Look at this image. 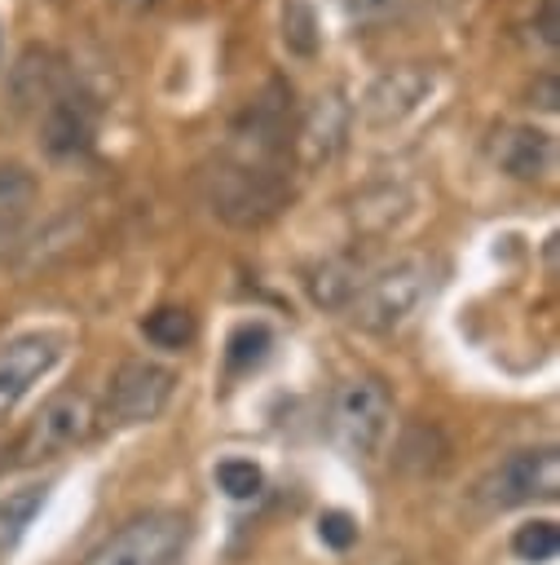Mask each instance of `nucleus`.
<instances>
[{
  "label": "nucleus",
  "mask_w": 560,
  "mask_h": 565,
  "mask_svg": "<svg viewBox=\"0 0 560 565\" xmlns=\"http://www.w3.org/2000/svg\"><path fill=\"white\" fill-rule=\"evenodd\" d=\"M97 132V106L84 88L62 84L49 102H44V124H40V141L53 159H75L93 146Z\"/></svg>",
  "instance_id": "nucleus-8"
},
{
  "label": "nucleus",
  "mask_w": 560,
  "mask_h": 565,
  "mask_svg": "<svg viewBox=\"0 0 560 565\" xmlns=\"http://www.w3.org/2000/svg\"><path fill=\"white\" fill-rule=\"evenodd\" d=\"M344 132H348V102H344L340 93H322V97L309 106V115H304L295 141H300V154H304L309 163H317V159H331V154L340 150Z\"/></svg>",
  "instance_id": "nucleus-10"
},
{
  "label": "nucleus",
  "mask_w": 560,
  "mask_h": 565,
  "mask_svg": "<svg viewBox=\"0 0 560 565\" xmlns=\"http://www.w3.org/2000/svg\"><path fill=\"white\" fill-rule=\"evenodd\" d=\"M62 340L57 335H13L0 344V424L22 406V397L57 366Z\"/></svg>",
  "instance_id": "nucleus-7"
},
{
  "label": "nucleus",
  "mask_w": 560,
  "mask_h": 565,
  "mask_svg": "<svg viewBox=\"0 0 560 565\" xmlns=\"http://www.w3.org/2000/svg\"><path fill=\"white\" fill-rule=\"evenodd\" d=\"M428 97H432V75L419 71V66H397V71L379 75V79L366 88L362 115H366L370 128H392V124H401L406 115H414Z\"/></svg>",
  "instance_id": "nucleus-9"
},
{
  "label": "nucleus",
  "mask_w": 560,
  "mask_h": 565,
  "mask_svg": "<svg viewBox=\"0 0 560 565\" xmlns=\"http://www.w3.org/2000/svg\"><path fill=\"white\" fill-rule=\"evenodd\" d=\"M428 291H432V265L419 260V256H406V260L379 269L375 278H366L357 287V296L348 300V309H353L357 327H366L375 335H388V331L406 327L419 313Z\"/></svg>",
  "instance_id": "nucleus-1"
},
{
  "label": "nucleus",
  "mask_w": 560,
  "mask_h": 565,
  "mask_svg": "<svg viewBox=\"0 0 560 565\" xmlns=\"http://www.w3.org/2000/svg\"><path fill=\"white\" fill-rule=\"evenodd\" d=\"M317 539H322L326 547L344 552V547H353V543H357V521H353L348 512L331 508V512H322V516H317Z\"/></svg>",
  "instance_id": "nucleus-20"
},
{
  "label": "nucleus",
  "mask_w": 560,
  "mask_h": 565,
  "mask_svg": "<svg viewBox=\"0 0 560 565\" xmlns=\"http://www.w3.org/2000/svg\"><path fill=\"white\" fill-rule=\"evenodd\" d=\"M176 388V375L150 358H132L115 371L110 380V397H106V411L119 419V424H150L163 415L168 397Z\"/></svg>",
  "instance_id": "nucleus-6"
},
{
  "label": "nucleus",
  "mask_w": 560,
  "mask_h": 565,
  "mask_svg": "<svg viewBox=\"0 0 560 565\" xmlns=\"http://www.w3.org/2000/svg\"><path fill=\"white\" fill-rule=\"evenodd\" d=\"M331 428L340 437V446L357 459H370L392 428V402L384 393L379 380H344L331 397Z\"/></svg>",
  "instance_id": "nucleus-4"
},
{
  "label": "nucleus",
  "mask_w": 560,
  "mask_h": 565,
  "mask_svg": "<svg viewBox=\"0 0 560 565\" xmlns=\"http://www.w3.org/2000/svg\"><path fill=\"white\" fill-rule=\"evenodd\" d=\"M141 331L159 344V349H185L190 340H194V313L190 309H181V305H163V309H154L146 322H141Z\"/></svg>",
  "instance_id": "nucleus-17"
},
{
  "label": "nucleus",
  "mask_w": 560,
  "mask_h": 565,
  "mask_svg": "<svg viewBox=\"0 0 560 565\" xmlns=\"http://www.w3.org/2000/svg\"><path fill=\"white\" fill-rule=\"evenodd\" d=\"M190 521L181 512H146L106 534L79 565H185Z\"/></svg>",
  "instance_id": "nucleus-2"
},
{
  "label": "nucleus",
  "mask_w": 560,
  "mask_h": 565,
  "mask_svg": "<svg viewBox=\"0 0 560 565\" xmlns=\"http://www.w3.org/2000/svg\"><path fill=\"white\" fill-rule=\"evenodd\" d=\"M494 154H498V163H503L511 177H520V181L547 177V172L556 168V141H551V132H542V128H507V132L498 137Z\"/></svg>",
  "instance_id": "nucleus-11"
},
{
  "label": "nucleus",
  "mask_w": 560,
  "mask_h": 565,
  "mask_svg": "<svg viewBox=\"0 0 560 565\" xmlns=\"http://www.w3.org/2000/svg\"><path fill=\"white\" fill-rule=\"evenodd\" d=\"M560 494V450L556 446H525L511 450L503 463H494L472 499L489 512H507V508H525L538 499H556Z\"/></svg>",
  "instance_id": "nucleus-3"
},
{
  "label": "nucleus",
  "mask_w": 560,
  "mask_h": 565,
  "mask_svg": "<svg viewBox=\"0 0 560 565\" xmlns=\"http://www.w3.org/2000/svg\"><path fill=\"white\" fill-rule=\"evenodd\" d=\"M31 199H35V181L22 168H0V243L18 230Z\"/></svg>",
  "instance_id": "nucleus-15"
},
{
  "label": "nucleus",
  "mask_w": 560,
  "mask_h": 565,
  "mask_svg": "<svg viewBox=\"0 0 560 565\" xmlns=\"http://www.w3.org/2000/svg\"><path fill=\"white\" fill-rule=\"evenodd\" d=\"M511 552L525 565H551L560 556V530H556V521H525L511 534Z\"/></svg>",
  "instance_id": "nucleus-16"
},
{
  "label": "nucleus",
  "mask_w": 560,
  "mask_h": 565,
  "mask_svg": "<svg viewBox=\"0 0 560 565\" xmlns=\"http://www.w3.org/2000/svg\"><path fill=\"white\" fill-rule=\"evenodd\" d=\"M44 490L49 486H22V490H9L0 499V547H13L26 534V525L44 508Z\"/></svg>",
  "instance_id": "nucleus-14"
},
{
  "label": "nucleus",
  "mask_w": 560,
  "mask_h": 565,
  "mask_svg": "<svg viewBox=\"0 0 560 565\" xmlns=\"http://www.w3.org/2000/svg\"><path fill=\"white\" fill-rule=\"evenodd\" d=\"M542 40L556 44V0H542Z\"/></svg>",
  "instance_id": "nucleus-22"
},
{
  "label": "nucleus",
  "mask_w": 560,
  "mask_h": 565,
  "mask_svg": "<svg viewBox=\"0 0 560 565\" xmlns=\"http://www.w3.org/2000/svg\"><path fill=\"white\" fill-rule=\"evenodd\" d=\"M93 402L84 397V393H62V397H53L40 415H35V424L26 428V437H22V446H18V463H40V459H57V455H66L71 446H79L88 433H93Z\"/></svg>",
  "instance_id": "nucleus-5"
},
{
  "label": "nucleus",
  "mask_w": 560,
  "mask_h": 565,
  "mask_svg": "<svg viewBox=\"0 0 560 565\" xmlns=\"http://www.w3.org/2000/svg\"><path fill=\"white\" fill-rule=\"evenodd\" d=\"M357 287H362V278H357V269L344 265V260H322V265L313 269V278H309V296H313L317 305H326V309H344V305L357 296Z\"/></svg>",
  "instance_id": "nucleus-13"
},
{
  "label": "nucleus",
  "mask_w": 560,
  "mask_h": 565,
  "mask_svg": "<svg viewBox=\"0 0 560 565\" xmlns=\"http://www.w3.org/2000/svg\"><path fill=\"white\" fill-rule=\"evenodd\" d=\"M273 349V331L265 322H238L225 340V371L229 375H247L256 371Z\"/></svg>",
  "instance_id": "nucleus-12"
},
{
  "label": "nucleus",
  "mask_w": 560,
  "mask_h": 565,
  "mask_svg": "<svg viewBox=\"0 0 560 565\" xmlns=\"http://www.w3.org/2000/svg\"><path fill=\"white\" fill-rule=\"evenodd\" d=\"M282 40L300 57H309L317 49V22H313L309 0H287V9H282Z\"/></svg>",
  "instance_id": "nucleus-19"
},
{
  "label": "nucleus",
  "mask_w": 560,
  "mask_h": 565,
  "mask_svg": "<svg viewBox=\"0 0 560 565\" xmlns=\"http://www.w3.org/2000/svg\"><path fill=\"white\" fill-rule=\"evenodd\" d=\"M392 4H397V0H340V9H344L348 18H384Z\"/></svg>",
  "instance_id": "nucleus-21"
},
{
  "label": "nucleus",
  "mask_w": 560,
  "mask_h": 565,
  "mask_svg": "<svg viewBox=\"0 0 560 565\" xmlns=\"http://www.w3.org/2000/svg\"><path fill=\"white\" fill-rule=\"evenodd\" d=\"M216 486L229 494V499H256L260 494V486H265V472H260V463H251V459H220L216 463Z\"/></svg>",
  "instance_id": "nucleus-18"
}]
</instances>
